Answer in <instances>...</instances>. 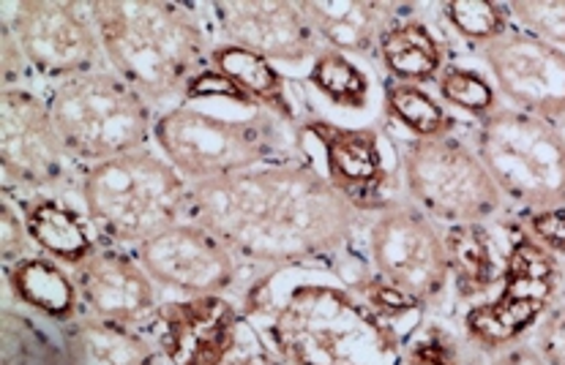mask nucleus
I'll return each instance as SVG.
<instances>
[{
    "instance_id": "nucleus-1",
    "label": "nucleus",
    "mask_w": 565,
    "mask_h": 365,
    "mask_svg": "<svg viewBox=\"0 0 565 365\" xmlns=\"http://www.w3.org/2000/svg\"><path fill=\"white\" fill-rule=\"evenodd\" d=\"M186 216L241 262L290 270L342 257L363 213L309 161H265L189 185Z\"/></svg>"
},
{
    "instance_id": "nucleus-2",
    "label": "nucleus",
    "mask_w": 565,
    "mask_h": 365,
    "mask_svg": "<svg viewBox=\"0 0 565 365\" xmlns=\"http://www.w3.org/2000/svg\"><path fill=\"white\" fill-rule=\"evenodd\" d=\"M265 350L290 365H402L405 341L366 300L331 278L281 281L270 270L244 305Z\"/></svg>"
},
{
    "instance_id": "nucleus-3",
    "label": "nucleus",
    "mask_w": 565,
    "mask_h": 365,
    "mask_svg": "<svg viewBox=\"0 0 565 365\" xmlns=\"http://www.w3.org/2000/svg\"><path fill=\"white\" fill-rule=\"evenodd\" d=\"M90 17L99 31L104 57L148 104L186 96L205 72L207 33L189 3L167 0H96Z\"/></svg>"
},
{
    "instance_id": "nucleus-4",
    "label": "nucleus",
    "mask_w": 565,
    "mask_h": 365,
    "mask_svg": "<svg viewBox=\"0 0 565 365\" xmlns=\"http://www.w3.org/2000/svg\"><path fill=\"white\" fill-rule=\"evenodd\" d=\"M85 216L107 243L142 246L186 216L189 183L153 150L94 164L79 181Z\"/></svg>"
},
{
    "instance_id": "nucleus-5",
    "label": "nucleus",
    "mask_w": 565,
    "mask_h": 365,
    "mask_svg": "<svg viewBox=\"0 0 565 365\" xmlns=\"http://www.w3.org/2000/svg\"><path fill=\"white\" fill-rule=\"evenodd\" d=\"M472 144L503 200L522 216L565 205V135L557 124L498 107L478 120Z\"/></svg>"
},
{
    "instance_id": "nucleus-6",
    "label": "nucleus",
    "mask_w": 565,
    "mask_h": 365,
    "mask_svg": "<svg viewBox=\"0 0 565 365\" xmlns=\"http://www.w3.org/2000/svg\"><path fill=\"white\" fill-rule=\"evenodd\" d=\"M285 120L259 109L252 118H224L198 107H172L156 120L161 153L189 185L265 164L285 148Z\"/></svg>"
},
{
    "instance_id": "nucleus-7",
    "label": "nucleus",
    "mask_w": 565,
    "mask_h": 365,
    "mask_svg": "<svg viewBox=\"0 0 565 365\" xmlns=\"http://www.w3.org/2000/svg\"><path fill=\"white\" fill-rule=\"evenodd\" d=\"M399 167L407 200L437 224H489L503 216V194L476 144L457 131L399 142Z\"/></svg>"
},
{
    "instance_id": "nucleus-8",
    "label": "nucleus",
    "mask_w": 565,
    "mask_h": 365,
    "mask_svg": "<svg viewBox=\"0 0 565 365\" xmlns=\"http://www.w3.org/2000/svg\"><path fill=\"white\" fill-rule=\"evenodd\" d=\"M47 104L66 153L90 164L142 150L156 126L151 104L124 77L99 68L66 79Z\"/></svg>"
},
{
    "instance_id": "nucleus-9",
    "label": "nucleus",
    "mask_w": 565,
    "mask_h": 365,
    "mask_svg": "<svg viewBox=\"0 0 565 365\" xmlns=\"http://www.w3.org/2000/svg\"><path fill=\"white\" fill-rule=\"evenodd\" d=\"M563 262L524 227L511 232L500 292L472 303L465 314V341L478 352H500L527 339L561 300Z\"/></svg>"
},
{
    "instance_id": "nucleus-10",
    "label": "nucleus",
    "mask_w": 565,
    "mask_h": 365,
    "mask_svg": "<svg viewBox=\"0 0 565 365\" xmlns=\"http://www.w3.org/2000/svg\"><path fill=\"white\" fill-rule=\"evenodd\" d=\"M369 268L418 305L440 303L451 287L446 235L411 200H391L366 227Z\"/></svg>"
},
{
    "instance_id": "nucleus-11",
    "label": "nucleus",
    "mask_w": 565,
    "mask_h": 365,
    "mask_svg": "<svg viewBox=\"0 0 565 365\" xmlns=\"http://www.w3.org/2000/svg\"><path fill=\"white\" fill-rule=\"evenodd\" d=\"M22 61L44 77L74 79L96 72L104 46L90 3L77 0H20L3 3V28Z\"/></svg>"
},
{
    "instance_id": "nucleus-12",
    "label": "nucleus",
    "mask_w": 565,
    "mask_h": 365,
    "mask_svg": "<svg viewBox=\"0 0 565 365\" xmlns=\"http://www.w3.org/2000/svg\"><path fill=\"white\" fill-rule=\"evenodd\" d=\"M494 88L514 109L557 124L565 120V50L511 28L478 46Z\"/></svg>"
},
{
    "instance_id": "nucleus-13",
    "label": "nucleus",
    "mask_w": 565,
    "mask_h": 365,
    "mask_svg": "<svg viewBox=\"0 0 565 365\" xmlns=\"http://www.w3.org/2000/svg\"><path fill=\"white\" fill-rule=\"evenodd\" d=\"M137 262L159 287L186 298L224 294L238 283L241 259L194 222H181L135 248Z\"/></svg>"
},
{
    "instance_id": "nucleus-14",
    "label": "nucleus",
    "mask_w": 565,
    "mask_h": 365,
    "mask_svg": "<svg viewBox=\"0 0 565 365\" xmlns=\"http://www.w3.org/2000/svg\"><path fill=\"white\" fill-rule=\"evenodd\" d=\"M66 148L50 104L36 93L6 85L0 93V170L17 189H47L63 181Z\"/></svg>"
},
{
    "instance_id": "nucleus-15",
    "label": "nucleus",
    "mask_w": 565,
    "mask_h": 365,
    "mask_svg": "<svg viewBox=\"0 0 565 365\" xmlns=\"http://www.w3.org/2000/svg\"><path fill=\"white\" fill-rule=\"evenodd\" d=\"M159 350L170 365H224L238 352L244 311L224 294L161 303Z\"/></svg>"
},
{
    "instance_id": "nucleus-16",
    "label": "nucleus",
    "mask_w": 565,
    "mask_h": 365,
    "mask_svg": "<svg viewBox=\"0 0 565 365\" xmlns=\"http://www.w3.org/2000/svg\"><path fill=\"white\" fill-rule=\"evenodd\" d=\"M301 131L320 144L326 178L333 189L342 191L361 213H374L394 200L388 196L394 178L374 126H339L326 118H309Z\"/></svg>"
},
{
    "instance_id": "nucleus-17",
    "label": "nucleus",
    "mask_w": 565,
    "mask_h": 365,
    "mask_svg": "<svg viewBox=\"0 0 565 365\" xmlns=\"http://www.w3.org/2000/svg\"><path fill=\"white\" fill-rule=\"evenodd\" d=\"M72 276L85 314L137 330L159 316V283L146 273L135 254L96 246V251L77 265Z\"/></svg>"
},
{
    "instance_id": "nucleus-18",
    "label": "nucleus",
    "mask_w": 565,
    "mask_h": 365,
    "mask_svg": "<svg viewBox=\"0 0 565 365\" xmlns=\"http://www.w3.org/2000/svg\"><path fill=\"white\" fill-rule=\"evenodd\" d=\"M224 42L244 46L270 63L315 61L322 50L301 6L290 0H222L211 3Z\"/></svg>"
},
{
    "instance_id": "nucleus-19",
    "label": "nucleus",
    "mask_w": 565,
    "mask_h": 365,
    "mask_svg": "<svg viewBox=\"0 0 565 365\" xmlns=\"http://www.w3.org/2000/svg\"><path fill=\"white\" fill-rule=\"evenodd\" d=\"M298 6L320 44L344 55H374L383 33L415 9L380 0H301Z\"/></svg>"
},
{
    "instance_id": "nucleus-20",
    "label": "nucleus",
    "mask_w": 565,
    "mask_h": 365,
    "mask_svg": "<svg viewBox=\"0 0 565 365\" xmlns=\"http://www.w3.org/2000/svg\"><path fill=\"white\" fill-rule=\"evenodd\" d=\"M66 365H159V352L137 328L79 314L63 324Z\"/></svg>"
},
{
    "instance_id": "nucleus-21",
    "label": "nucleus",
    "mask_w": 565,
    "mask_h": 365,
    "mask_svg": "<svg viewBox=\"0 0 565 365\" xmlns=\"http://www.w3.org/2000/svg\"><path fill=\"white\" fill-rule=\"evenodd\" d=\"M443 235L451 287L459 300L487 298L494 287H500L509 248H500L489 224H454L443 229Z\"/></svg>"
},
{
    "instance_id": "nucleus-22",
    "label": "nucleus",
    "mask_w": 565,
    "mask_h": 365,
    "mask_svg": "<svg viewBox=\"0 0 565 365\" xmlns=\"http://www.w3.org/2000/svg\"><path fill=\"white\" fill-rule=\"evenodd\" d=\"M6 289L17 303L50 322L66 324L83 314V298L74 276L44 254H31L20 262L6 265Z\"/></svg>"
},
{
    "instance_id": "nucleus-23",
    "label": "nucleus",
    "mask_w": 565,
    "mask_h": 365,
    "mask_svg": "<svg viewBox=\"0 0 565 365\" xmlns=\"http://www.w3.org/2000/svg\"><path fill=\"white\" fill-rule=\"evenodd\" d=\"M207 63H211L213 72L227 77L235 88L246 93L259 109H265V112H270L274 118L285 120L290 126L298 120L296 101H292L290 88H287L285 74L268 57L244 50V46L218 42L211 46Z\"/></svg>"
},
{
    "instance_id": "nucleus-24",
    "label": "nucleus",
    "mask_w": 565,
    "mask_h": 365,
    "mask_svg": "<svg viewBox=\"0 0 565 365\" xmlns=\"http://www.w3.org/2000/svg\"><path fill=\"white\" fill-rule=\"evenodd\" d=\"M17 205L22 207L33 246L44 257L68 265L74 270L96 251V243L85 218L55 196H31V200L17 202Z\"/></svg>"
},
{
    "instance_id": "nucleus-25",
    "label": "nucleus",
    "mask_w": 565,
    "mask_h": 365,
    "mask_svg": "<svg viewBox=\"0 0 565 365\" xmlns=\"http://www.w3.org/2000/svg\"><path fill=\"white\" fill-rule=\"evenodd\" d=\"M413 14L415 9L383 33L377 52L391 79L424 85L429 79L440 77V72L446 68V46H443L440 36L431 31L429 22Z\"/></svg>"
},
{
    "instance_id": "nucleus-26",
    "label": "nucleus",
    "mask_w": 565,
    "mask_h": 365,
    "mask_svg": "<svg viewBox=\"0 0 565 365\" xmlns=\"http://www.w3.org/2000/svg\"><path fill=\"white\" fill-rule=\"evenodd\" d=\"M309 85L339 109H363L369 104L372 83L369 74L350 55L322 46L309 68Z\"/></svg>"
},
{
    "instance_id": "nucleus-27",
    "label": "nucleus",
    "mask_w": 565,
    "mask_h": 365,
    "mask_svg": "<svg viewBox=\"0 0 565 365\" xmlns=\"http://www.w3.org/2000/svg\"><path fill=\"white\" fill-rule=\"evenodd\" d=\"M385 112L396 124L405 126L411 137L418 139L454 131V120L448 118L446 107L424 85L388 79V85H385Z\"/></svg>"
},
{
    "instance_id": "nucleus-28",
    "label": "nucleus",
    "mask_w": 565,
    "mask_h": 365,
    "mask_svg": "<svg viewBox=\"0 0 565 365\" xmlns=\"http://www.w3.org/2000/svg\"><path fill=\"white\" fill-rule=\"evenodd\" d=\"M3 365H66L63 346L20 311L3 309Z\"/></svg>"
},
{
    "instance_id": "nucleus-29",
    "label": "nucleus",
    "mask_w": 565,
    "mask_h": 365,
    "mask_svg": "<svg viewBox=\"0 0 565 365\" xmlns=\"http://www.w3.org/2000/svg\"><path fill=\"white\" fill-rule=\"evenodd\" d=\"M437 93L446 104H451L459 112L481 120L498 109V88L487 83L483 74L476 68L459 66V63H446V68L437 77Z\"/></svg>"
},
{
    "instance_id": "nucleus-30",
    "label": "nucleus",
    "mask_w": 565,
    "mask_h": 365,
    "mask_svg": "<svg viewBox=\"0 0 565 365\" xmlns=\"http://www.w3.org/2000/svg\"><path fill=\"white\" fill-rule=\"evenodd\" d=\"M443 17L457 31V36L476 44V50L509 31L511 20L505 3H494V0H448L443 3Z\"/></svg>"
},
{
    "instance_id": "nucleus-31",
    "label": "nucleus",
    "mask_w": 565,
    "mask_h": 365,
    "mask_svg": "<svg viewBox=\"0 0 565 365\" xmlns=\"http://www.w3.org/2000/svg\"><path fill=\"white\" fill-rule=\"evenodd\" d=\"M465 357L467 352L451 330L443 324H424L411 330L402 365H465Z\"/></svg>"
},
{
    "instance_id": "nucleus-32",
    "label": "nucleus",
    "mask_w": 565,
    "mask_h": 365,
    "mask_svg": "<svg viewBox=\"0 0 565 365\" xmlns=\"http://www.w3.org/2000/svg\"><path fill=\"white\" fill-rule=\"evenodd\" d=\"M505 9L516 28L565 50V0H514Z\"/></svg>"
},
{
    "instance_id": "nucleus-33",
    "label": "nucleus",
    "mask_w": 565,
    "mask_h": 365,
    "mask_svg": "<svg viewBox=\"0 0 565 365\" xmlns=\"http://www.w3.org/2000/svg\"><path fill=\"white\" fill-rule=\"evenodd\" d=\"M31 246L33 240L28 235L22 207L14 205L11 196L3 191V202H0V257H3V268L31 257Z\"/></svg>"
},
{
    "instance_id": "nucleus-34",
    "label": "nucleus",
    "mask_w": 565,
    "mask_h": 365,
    "mask_svg": "<svg viewBox=\"0 0 565 365\" xmlns=\"http://www.w3.org/2000/svg\"><path fill=\"white\" fill-rule=\"evenodd\" d=\"M524 341L550 365H565V298L546 311Z\"/></svg>"
},
{
    "instance_id": "nucleus-35",
    "label": "nucleus",
    "mask_w": 565,
    "mask_h": 365,
    "mask_svg": "<svg viewBox=\"0 0 565 365\" xmlns=\"http://www.w3.org/2000/svg\"><path fill=\"white\" fill-rule=\"evenodd\" d=\"M524 232L541 243L546 251L555 254L557 259L565 257V205L546 207L524 216Z\"/></svg>"
},
{
    "instance_id": "nucleus-36",
    "label": "nucleus",
    "mask_w": 565,
    "mask_h": 365,
    "mask_svg": "<svg viewBox=\"0 0 565 365\" xmlns=\"http://www.w3.org/2000/svg\"><path fill=\"white\" fill-rule=\"evenodd\" d=\"M465 365H550L527 341H519L514 346H505L500 352H478L470 350Z\"/></svg>"
},
{
    "instance_id": "nucleus-37",
    "label": "nucleus",
    "mask_w": 565,
    "mask_h": 365,
    "mask_svg": "<svg viewBox=\"0 0 565 365\" xmlns=\"http://www.w3.org/2000/svg\"><path fill=\"white\" fill-rule=\"evenodd\" d=\"M224 365H290V363L281 361L279 355H274V352L265 350V346H259V350H252V352H244L238 346V352H235V355Z\"/></svg>"
},
{
    "instance_id": "nucleus-38",
    "label": "nucleus",
    "mask_w": 565,
    "mask_h": 365,
    "mask_svg": "<svg viewBox=\"0 0 565 365\" xmlns=\"http://www.w3.org/2000/svg\"><path fill=\"white\" fill-rule=\"evenodd\" d=\"M563 135H565V126H563Z\"/></svg>"
}]
</instances>
